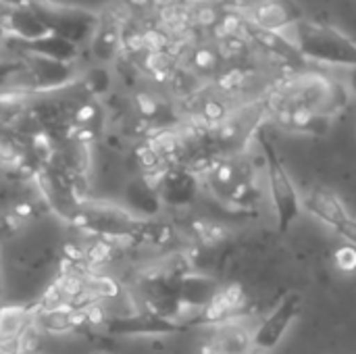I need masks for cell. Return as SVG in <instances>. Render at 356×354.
<instances>
[{"mask_svg": "<svg viewBox=\"0 0 356 354\" xmlns=\"http://www.w3.org/2000/svg\"><path fill=\"white\" fill-rule=\"evenodd\" d=\"M257 140L261 144L263 150V161H265V177H267V188H269V196L273 202V213H275V221H277V232L286 234L292 223L298 219L300 211H302V200L300 194L288 173V167L273 142V138L259 127L257 131Z\"/></svg>", "mask_w": 356, "mask_h": 354, "instance_id": "1", "label": "cell"}, {"mask_svg": "<svg viewBox=\"0 0 356 354\" xmlns=\"http://www.w3.org/2000/svg\"><path fill=\"white\" fill-rule=\"evenodd\" d=\"M302 311V296L298 292H288L271 309V313L261 321L252 334V353H271L284 340L288 328L296 321Z\"/></svg>", "mask_w": 356, "mask_h": 354, "instance_id": "2", "label": "cell"}, {"mask_svg": "<svg viewBox=\"0 0 356 354\" xmlns=\"http://www.w3.org/2000/svg\"><path fill=\"white\" fill-rule=\"evenodd\" d=\"M102 330L108 336H163V334L186 332L188 328L150 311V313H142L136 317L108 319V323Z\"/></svg>", "mask_w": 356, "mask_h": 354, "instance_id": "3", "label": "cell"}, {"mask_svg": "<svg viewBox=\"0 0 356 354\" xmlns=\"http://www.w3.org/2000/svg\"><path fill=\"white\" fill-rule=\"evenodd\" d=\"M196 190H198V179L194 171L186 167H173V169L163 171L156 184L159 198L175 207H184L192 202L196 196Z\"/></svg>", "mask_w": 356, "mask_h": 354, "instance_id": "4", "label": "cell"}, {"mask_svg": "<svg viewBox=\"0 0 356 354\" xmlns=\"http://www.w3.org/2000/svg\"><path fill=\"white\" fill-rule=\"evenodd\" d=\"M300 200H302V207L313 217H317L321 223L330 225L332 230H336L348 217V211L344 209V204L338 198V194L332 192V190H327V188H313Z\"/></svg>", "mask_w": 356, "mask_h": 354, "instance_id": "5", "label": "cell"}, {"mask_svg": "<svg viewBox=\"0 0 356 354\" xmlns=\"http://www.w3.org/2000/svg\"><path fill=\"white\" fill-rule=\"evenodd\" d=\"M33 309L21 305H0V344L10 346L17 344L21 334L33 323Z\"/></svg>", "mask_w": 356, "mask_h": 354, "instance_id": "6", "label": "cell"}, {"mask_svg": "<svg viewBox=\"0 0 356 354\" xmlns=\"http://www.w3.org/2000/svg\"><path fill=\"white\" fill-rule=\"evenodd\" d=\"M211 351L219 354H250L252 353V334H248L242 325L234 321L221 323Z\"/></svg>", "mask_w": 356, "mask_h": 354, "instance_id": "7", "label": "cell"}, {"mask_svg": "<svg viewBox=\"0 0 356 354\" xmlns=\"http://www.w3.org/2000/svg\"><path fill=\"white\" fill-rule=\"evenodd\" d=\"M125 198L127 202L144 217H150L159 211V192H156V186L150 184V179L146 177H140V179H134L129 186H127V192H125Z\"/></svg>", "mask_w": 356, "mask_h": 354, "instance_id": "8", "label": "cell"}, {"mask_svg": "<svg viewBox=\"0 0 356 354\" xmlns=\"http://www.w3.org/2000/svg\"><path fill=\"white\" fill-rule=\"evenodd\" d=\"M27 46L35 54H40L42 58L52 61V63H67L77 52V48H75L73 42H69V40H65V38H60L56 33H48V35H44L40 40L27 42Z\"/></svg>", "mask_w": 356, "mask_h": 354, "instance_id": "9", "label": "cell"}, {"mask_svg": "<svg viewBox=\"0 0 356 354\" xmlns=\"http://www.w3.org/2000/svg\"><path fill=\"white\" fill-rule=\"evenodd\" d=\"M113 259V244L104 238L92 242L86 248V265L88 267H100L104 263H108Z\"/></svg>", "mask_w": 356, "mask_h": 354, "instance_id": "10", "label": "cell"}, {"mask_svg": "<svg viewBox=\"0 0 356 354\" xmlns=\"http://www.w3.org/2000/svg\"><path fill=\"white\" fill-rule=\"evenodd\" d=\"M136 159H138V165L144 169V171H156L159 167H161V163H163V159H161V154L152 148V144H144V146H140L138 148V152H136Z\"/></svg>", "mask_w": 356, "mask_h": 354, "instance_id": "11", "label": "cell"}, {"mask_svg": "<svg viewBox=\"0 0 356 354\" xmlns=\"http://www.w3.org/2000/svg\"><path fill=\"white\" fill-rule=\"evenodd\" d=\"M63 257H65L67 265L73 267V269L86 265V248H83L81 244H77V242L67 240V242L63 244Z\"/></svg>", "mask_w": 356, "mask_h": 354, "instance_id": "12", "label": "cell"}, {"mask_svg": "<svg viewBox=\"0 0 356 354\" xmlns=\"http://www.w3.org/2000/svg\"><path fill=\"white\" fill-rule=\"evenodd\" d=\"M334 261H336V267L344 273H353L356 271V248L355 246H344V248H338L336 255H334Z\"/></svg>", "mask_w": 356, "mask_h": 354, "instance_id": "13", "label": "cell"}, {"mask_svg": "<svg viewBox=\"0 0 356 354\" xmlns=\"http://www.w3.org/2000/svg\"><path fill=\"white\" fill-rule=\"evenodd\" d=\"M94 119H98V106L92 102H83L73 111V121L77 127H90Z\"/></svg>", "mask_w": 356, "mask_h": 354, "instance_id": "14", "label": "cell"}, {"mask_svg": "<svg viewBox=\"0 0 356 354\" xmlns=\"http://www.w3.org/2000/svg\"><path fill=\"white\" fill-rule=\"evenodd\" d=\"M136 106H138L140 115L146 117V119H152L159 113V102L150 94H138L136 96Z\"/></svg>", "mask_w": 356, "mask_h": 354, "instance_id": "15", "label": "cell"}, {"mask_svg": "<svg viewBox=\"0 0 356 354\" xmlns=\"http://www.w3.org/2000/svg\"><path fill=\"white\" fill-rule=\"evenodd\" d=\"M23 225V221L8 209V211H4L2 215H0V234H6V236H10V234H17L19 232V227Z\"/></svg>", "mask_w": 356, "mask_h": 354, "instance_id": "16", "label": "cell"}, {"mask_svg": "<svg viewBox=\"0 0 356 354\" xmlns=\"http://www.w3.org/2000/svg\"><path fill=\"white\" fill-rule=\"evenodd\" d=\"M340 238H344L350 246H355L356 248V219H353L350 215L334 230Z\"/></svg>", "mask_w": 356, "mask_h": 354, "instance_id": "17", "label": "cell"}, {"mask_svg": "<svg viewBox=\"0 0 356 354\" xmlns=\"http://www.w3.org/2000/svg\"><path fill=\"white\" fill-rule=\"evenodd\" d=\"M10 211H13V213H15L23 223L35 215V209H33V204H31L29 200H19L17 204H13V209H10Z\"/></svg>", "mask_w": 356, "mask_h": 354, "instance_id": "18", "label": "cell"}, {"mask_svg": "<svg viewBox=\"0 0 356 354\" xmlns=\"http://www.w3.org/2000/svg\"><path fill=\"white\" fill-rule=\"evenodd\" d=\"M90 354H108V353H104V351H94V353H90Z\"/></svg>", "mask_w": 356, "mask_h": 354, "instance_id": "19", "label": "cell"}, {"mask_svg": "<svg viewBox=\"0 0 356 354\" xmlns=\"http://www.w3.org/2000/svg\"><path fill=\"white\" fill-rule=\"evenodd\" d=\"M0 175H2V161H0Z\"/></svg>", "mask_w": 356, "mask_h": 354, "instance_id": "20", "label": "cell"}, {"mask_svg": "<svg viewBox=\"0 0 356 354\" xmlns=\"http://www.w3.org/2000/svg\"><path fill=\"white\" fill-rule=\"evenodd\" d=\"M209 354H219V353H215V351H211V353H209Z\"/></svg>", "mask_w": 356, "mask_h": 354, "instance_id": "21", "label": "cell"}, {"mask_svg": "<svg viewBox=\"0 0 356 354\" xmlns=\"http://www.w3.org/2000/svg\"><path fill=\"white\" fill-rule=\"evenodd\" d=\"M0 255H2V250H0Z\"/></svg>", "mask_w": 356, "mask_h": 354, "instance_id": "22", "label": "cell"}]
</instances>
